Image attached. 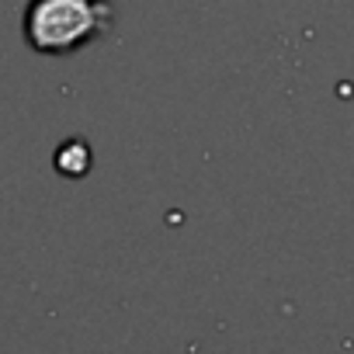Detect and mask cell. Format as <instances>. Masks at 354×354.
<instances>
[{"mask_svg":"<svg viewBox=\"0 0 354 354\" xmlns=\"http://www.w3.org/2000/svg\"><path fill=\"white\" fill-rule=\"evenodd\" d=\"M115 8L108 0H28L25 39L35 53L66 56L111 32Z\"/></svg>","mask_w":354,"mask_h":354,"instance_id":"obj_1","label":"cell"}]
</instances>
